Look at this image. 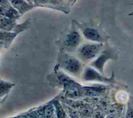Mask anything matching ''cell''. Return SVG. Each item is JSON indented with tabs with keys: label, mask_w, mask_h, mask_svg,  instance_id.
I'll use <instances>...</instances> for the list:
<instances>
[{
	"label": "cell",
	"mask_w": 133,
	"mask_h": 118,
	"mask_svg": "<svg viewBox=\"0 0 133 118\" xmlns=\"http://www.w3.org/2000/svg\"><path fill=\"white\" fill-rule=\"evenodd\" d=\"M115 57V53L112 49H107L103 51L97 59L92 63V65L102 73H103L104 63L110 59Z\"/></svg>",
	"instance_id": "6da1fadb"
},
{
	"label": "cell",
	"mask_w": 133,
	"mask_h": 118,
	"mask_svg": "<svg viewBox=\"0 0 133 118\" xmlns=\"http://www.w3.org/2000/svg\"><path fill=\"white\" fill-rule=\"evenodd\" d=\"M102 47V45L101 44L86 45L82 48L81 53L84 58L90 59L94 57L99 53Z\"/></svg>",
	"instance_id": "7a4b0ae2"
},
{
	"label": "cell",
	"mask_w": 133,
	"mask_h": 118,
	"mask_svg": "<svg viewBox=\"0 0 133 118\" xmlns=\"http://www.w3.org/2000/svg\"><path fill=\"white\" fill-rule=\"evenodd\" d=\"M85 78L87 80H96L101 82H109L110 78H108L92 69L88 68L85 72Z\"/></svg>",
	"instance_id": "3957f363"
},
{
	"label": "cell",
	"mask_w": 133,
	"mask_h": 118,
	"mask_svg": "<svg viewBox=\"0 0 133 118\" xmlns=\"http://www.w3.org/2000/svg\"><path fill=\"white\" fill-rule=\"evenodd\" d=\"M83 33L84 36L90 40L97 42H100L102 40V37L100 34L96 29L87 28L84 30Z\"/></svg>",
	"instance_id": "277c9868"
},
{
	"label": "cell",
	"mask_w": 133,
	"mask_h": 118,
	"mask_svg": "<svg viewBox=\"0 0 133 118\" xmlns=\"http://www.w3.org/2000/svg\"><path fill=\"white\" fill-rule=\"evenodd\" d=\"M105 90V88L104 86L101 85H98L95 86H92L91 87L88 88L86 89L87 94L93 96H98L102 94Z\"/></svg>",
	"instance_id": "5b68a950"
},
{
	"label": "cell",
	"mask_w": 133,
	"mask_h": 118,
	"mask_svg": "<svg viewBox=\"0 0 133 118\" xmlns=\"http://www.w3.org/2000/svg\"><path fill=\"white\" fill-rule=\"evenodd\" d=\"M79 38V35L78 33L74 32L68 36L66 38V43L69 46H75L78 44Z\"/></svg>",
	"instance_id": "8992f818"
},
{
	"label": "cell",
	"mask_w": 133,
	"mask_h": 118,
	"mask_svg": "<svg viewBox=\"0 0 133 118\" xmlns=\"http://www.w3.org/2000/svg\"><path fill=\"white\" fill-rule=\"evenodd\" d=\"M67 67L68 69L73 72L77 71L79 68V64L78 61L76 60H70L69 61Z\"/></svg>",
	"instance_id": "52a82bcc"
},
{
	"label": "cell",
	"mask_w": 133,
	"mask_h": 118,
	"mask_svg": "<svg viewBox=\"0 0 133 118\" xmlns=\"http://www.w3.org/2000/svg\"><path fill=\"white\" fill-rule=\"evenodd\" d=\"M12 22L9 19L0 16V26L5 29H8L11 28Z\"/></svg>",
	"instance_id": "ba28073f"
},
{
	"label": "cell",
	"mask_w": 133,
	"mask_h": 118,
	"mask_svg": "<svg viewBox=\"0 0 133 118\" xmlns=\"http://www.w3.org/2000/svg\"><path fill=\"white\" fill-rule=\"evenodd\" d=\"M12 4L14 5V6L16 7L18 9H19V10H21V9L25 8V4H24V2L22 0H11Z\"/></svg>",
	"instance_id": "9c48e42d"
},
{
	"label": "cell",
	"mask_w": 133,
	"mask_h": 118,
	"mask_svg": "<svg viewBox=\"0 0 133 118\" xmlns=\"http://www.w3.org/2000/svg\"><path fill=\"white\" fill-rule=\"evenodd\" d=\"M14 11H11L10 10H7L5 9L3 7H0V15L3 16H6V17H11L14 16Z\"/></svg>",
	"instance_id": "30bf717a"
},
{
	"label": "cell",
	"mask_w": 133,
	"mask_h": 118,
	"mask_svg": "<svg viewBox=\"0 0 133 118\" xmlns=\"http://www.w3.org/2000/svg\"><path fill=\"white\" fill-rule=\"evenodd\" d=\"M126 118H133V101H130L128 104V109L126 112Z\"/></svg>",
	"instance_id": "8fae6325"
},
{
	"label": "cell",
	"mask_w": 133,
	"mask_h": 118,
	"mask_svg": "<svg viewBox=\"0 0 133 118\" xmlns=\"http://www.w3.org/2000/svg\"><path fill=\"white\" fill-rule=\"evenodd\" d=\"M94 118H103V115L102 112L99 110L96 111L94 114Z\"/></svg>",
	"instance_id": "7c38bea8"
},
{
	"label": "cell",
	"mask_w": 133,
	"mask_h": 118,
	"mask_svg": "<svg viewBox=\"0 0 133 118\" xmlns=\"http://www.w3.org/2000/svg\"><path fill=\"white\" fill-rule=\"evenodd\" d=\"M0 5L4 7H7L9 6V4L6 0H0Z\"/></svg>",
	"instance_id": "4fadbf2b"
},
{
	"label": "cell",
	"mask_w": 133,
	"mask_h": 118,
	"mask_svg": "<svg viewBox=\"0 0 133 118\" xmlns=\"http://www.w3.org/2000/svg\"><path fill=\"white\" fill-rule=\"evenodd\" d=\"M106 118H116L115 117V116L114 115H108Z\"/></svg>",
	"instance_id": "5bb4252c"
}]
</instances>
